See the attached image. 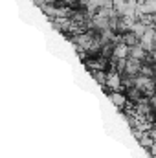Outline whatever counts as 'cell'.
Here are the masks:
<instances>
[{"mask_svg": "<svg viewBox=\"0 0 156 158\" xmlns=\"http://www.w3.org/2000/svg\"><path fill=\"white\" fill-rule=\"evenodd\" d=\"M110 99L116 103L117 107H121L123 103H125V96H121V94H117V92H112V96H110Z\"/></svg>", "mask_w": 156, "mask_h": 158, "instance_id": "6da1fadb", "label": "cell"}]
</instances>
